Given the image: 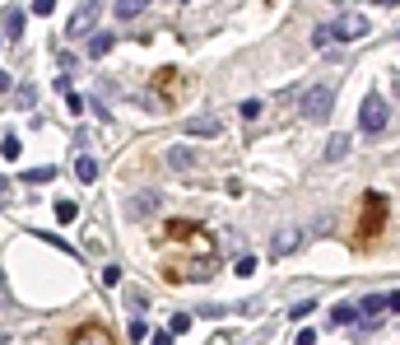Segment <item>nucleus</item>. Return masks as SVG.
<instances>
[{
	"label": "nucleus",
	"instance_id": "9",
	"mask_svg": "<svg viewBox=\"0 0 400 345\" xmlns=\"http://www.w3.org/2000/svg\"><path fill=\"white\" fill-rule=\"evenodd\" d=\"M382 313H386V294H368L358 303V322H377Z\"/></svg>",
	"mask_w": 400,
	"mask_h": 345
},
{
	"label": "nucleus",
	"instance_id": "4",
	"mask_svg": "<svg viewBox=\"0 0 400 345\" xmlns=\"http://www.w3.org/2000/svg\"><path fill=\"white\" fill-rule=\"evenodd\" d=\"M93 24H98V0H84V5H79L75 15H70L65 33H70V38H84V33H89Z\"/></svg>",
	"mask_w": 400,
	"mask_h": 345
},
{
	"label": "nucleus",
	"instance_id": "6",
	"mask_svg": "<svg viewBox=\"0 0 400 345\" xmlns=\"http://www.w3.org/2000/svg\"><path fill=\"white\" fill-rule=\"evenodd\" d=\"M70 345H117V341H112V331H108V327H79Z\"/></svg>",
	"mask_w": 400,
	"mask_h": 345
},
{
	"label": "nucleus",
	"instance_id": "35",
	"mask_svg": "<svg viewBox=\"0 0 400 345\" xmlns=\"http://www.w3.org/2000/svg\"><path fill=\"white\" fill-rule=\"evenodd\" d=\"M396 94H400V79H396Z\"/></svg>",
	"mask_w": 400,
	"mask_h": 345
},
{
	"label": "nucleus",
	"instance_id": "13",
	"mask_svg": "<svg viewBox=\"0 0 400 345\" xmlns=\"http://www.w3.org/2000/svg\"><path fill=\"white\" fill-rule=\"evenodd\" d=\"M331 322H335V327L358 322V303H349V298H344V303H335V308H331Z\"/></svg>",
	"mask_w": 400,
	"mask_h": 345
},
{
	"label": "nucleus",
	"instance_id": "12",
	"mask_svg": "<svg viewBox=\"0 0 400 345\" xmlns=\"http://www.w3.org/2000/svg\"><path fill=\"white\" fill-rule=\"evenodd\" d=\"M112 47H117V38H112V33H93V38H89V56H93V61H98V56H108Z\"/></svg>",
	"mask_w": 400,
	"mask_h": 345
},
{
	"label": "nucleus",
	"instance_id": "3",
	"mask_svg": "<svg viewBox=\"0 0 400 345\" xmlns=\"http://www.w3.org/2000/svg\"><path fill=\"white\" fill-rule=\"evenodd\" d=\"M382 220H386V196H382V191H368V196H363V220H358V234L372 238L377 229H382Z\"/></svg>",
	"mask_w": 400,
	"mask_h": 345
},
{
	"label": "nucleus",
	"instance_id": "2",
	"mask_svg": "<svg viewBox=\"0 0 400 345\" xmlns=\"http://www.w3.org/2000/svg\"><path fill=\"white\" fill-rule=\"evenodd\" d=\"M386 122H391V112H386V98L372 89L363 94V108H358V126H363V136H382Z\"/></svg>",
	"mask_w": 400,
	"mask_h": 345
},
{
	"label": "nucleus",
	"instance_id": "23",
	"mask_svg": "<svg viewBox=\"0 0 400 345\" xmlns=\"http://www.w3.org/2000/svg\"><path fill=\"white\" fill-rule=\"evenodd\" d=\"M0 154H5V159H19V141H15V136H5V141H0Z\"/></svg>",
	"mask_w": 400,
	"mask_h": 345
},
{
	"label": "nucleus",
	"instance_id": "31",
	"mask_svg": "<svg viewBox=\"0 0 400 345\" xmlns=\"http://www.w3.org/2000/svg\"><path fill=\"white\" fill-rule=\"evenodd\" d=\"M154 345H172V331H154Z\"/></svg>",
	"mask_w": 400,
	"mask_h": 345
},
{
	"label": "nucleus",
	"instance_id": "33",
	"mask_svg": "<svg viewBox=\"0 0 400 345\" xmlns=\"http://www.w3.org/2000/svg\"><path fill=\"white\" fill-rule=\"evenodd\" d=\"M0 345H15V341H10V336H0Z\"/></svg>",
	"mask_w": 400,
	"mask_h": 345
},
{
	"label": "nucleus",
	"instance_id": "32",
	"mask_svg": "<svg viewBox=\"0 0 400 345\" xmlns=\"http://www.w3.org/2000/svg\"><path fill=\"white\" fill-rule=\"evenodd\" d=\"M0 294H5V271H0Z\"/></svg>",
	"mask_w": 400,
	"mask_h": 345
},
{
	"label": "nucleus",
	"instance_id": "28",
	"mask_svg": "<svg viewBox=\"0 0 400 345\" xmlns=\"http://www.w3.org/2000/svg\"><path fill=\"white\" fill-rule=\"evenodd\" d=\"M293 345H317V331H298V341Z\"/></svg>",
	"mask_w": 400,
	"mask_h": 345
},
{
	"label": "nucleus",
	"instance_id": "20",
	"mask_svg": "<svg viewBox=\"0 0 400 345\" xmlns=\"http://www.w3.org/2000/svg\"><path fill=\"white\" fill-rule=\"evenodd\" d=\"M75 215H79L75 201H61V205H56V220H61V224H75Z\"/></svg>",
	"mask_w": 400,
	"mask_h": 345
},
{
	"label": "nucleus",
	"instance_id": "22",
	"mask_svg": "<svg viewBox=\"0 0 400 345\" xmlns=\"http://www.w3.org/2000/svg\"><path fill=\"white\" fill-rule=\"evenodd\" d=\"M103 284L117 289V284H122V266H103Z\"/></svg>",
	"mask_w": 400,
	"mask_h": 345
},
{
	"label": "nucleus",
	"instance_id": "7",
	"mask_svg": "<svg viewBox=\"0 0 400 345\" xmlns=\"http://www.w3.org/2000/svg\"><path fill=\"white\" fill-rule=\"evenodd\" d=\"M163 163H168L172 172H191V168H196V159H191V150H186V145H172L168 154H163Z\"/></svg>",
	"mask_w": 400,
	"mask_h": 345
},
{
	"label": "nucleus",
	"instance_id": "18",
	"mask_svg": "<svg viewBox=\"0 0 400 345\" xmlns=\"http://www.w3.org/2000/svg\"><path fill=\"white\" fill-rule=\"evenodd\" d=\"M326 42H335V33H331V24H317L312 29V47H326Z\"/></svg>",
	"mask_w": 400,
	"mask_h": 345
},
{
	"label": "nucleus",
	"instance_id": "26",
	"mask_svg": "<svg viewBox=\"0 0 400 345\" xmlns=\"http://www.w3.org/2000/svg\"><path fill=\"white\" fill-rule=\"evenodd\" d=\"M51 10H56V0H33V15H47V19H51Z\"/></svg>",
	"mask_w": 400,
	"mask_h": 345
},
{
	"label": "nucleus",
	"instance_id": "16",
	"mask_svg": "<svg viewBox=\"0 0 400 345\" xmlns=\"http://www.w3.org/2000/svg\"><path fill=\"white\" fill-rule=\"evenodd\" d=\"M344 154H349V136H331V141H326V159L335 163V159H344Z\"/></svg>",
	"mask_w": 400,
	"mask_h": 345
},
{
	"label": "nucleus",
	"instance_id": "30",
	"mask_svg": "<svg viewBox=\"0 0 400 345\" xmlns=\"http://www.w3.org/2000/svg\"><path fill=\"white\" fill-rule=\"evenodd\" d=\"M10 89H15V79H10L5 70H0V94H10Z\"/></svg>",
	"mask_w": 400,
	"mask_h": 345
},
{
	"label": "nucleus",
	"instance_id": "24",
	"mask_svg": "<svg viewBox=\"0 0 400 345\" xmlns=\"http://www.w3.org/2000/svg\"><path fill=\"white\" fill-rule=\"evenodd\" d=\"M126 303H131V313H144V294H140V289H131V294H126Z\"/></svg>",
	"mask_w": 400,
	"mask_h": 345
},
{
	"label": "nucleus",
	"instance_id": "27",
	"mask_svg": "<svg viewBox=\"0 0 400 345\" xmlns=\"http://www.w3.org/2000/svg\"><path fill=\"white\" fill-rule=\"evenodd\" d=\"M256 271V257H238V275H251Z\"/></svg>",
	"mask_w": 400,
	"mask_h": 345
},
{
	"label": "nucleus",
	"instance_id": "17",
	"mask_svg": "<svg viewBox=\"0 0 400 345\" xmlns=\"http://www.w3.org/2000/svg\"><path fill=\"white\" fill-rule=\"evenodd\" d=\"M5 33H10V38H24V10H10V15H5Z\"/></svg>",
	"mask_w": 400,
	"mask_h": 345
},
{
	"label": "nucleus",
	"instance_id": "21",
	"mask_svg": "<svg viewBox=\"0 0 400 345\" xmlns=\"http://www.w3.org/2000/svg\"><path fill=\"white\" fill-rule=\"evenodd\" d=\"M312 308H317V303H312V298H303V303H293V308H289V317H293V322H303Z\"/></svg>",
	"mask_w": 400,
	"mask_h": 345
},
{
	"label": "nucleus",
	"instance_id": "25",
	"mask_svg": "<svg viewBox=\"0 0 400 345\" xmlns=\"http://www.w3.org/2000/svg\"><path fill=\"white\" fill-rule=\"evenodd\" d=\"M186 327H191V313H177V317H172V327H168V331H172V336H182Z\"/></svg>",
	"mask_w": 400,
	"mask_h": 345
},
{
	"label": "nucleus",
	"instance_id": "1",
	"mask_svg": "<svg viewBox=\"0 0 400 345\" xmlns=\"http://www.w3.org/2000/svg\"><path fill=\"white\" fill-rule=\"evenodd\" d=\"M331 108H335V84H312L308 94H303V103H298L303 122H326Z\"/></svg>",
	"mask_w": 400,
	"mask_h": 345
},
{
	"label": "nucleus",
	"instance_id": "15",
	"mask_svg": "<svg viewBox=\"0 0 400 345\" xmlns=\"http://www.w3.org/2000/svg\"><path fill=\"white\" fill-rule=\"evenodd\" d=\"M149 10V0H117V19H135Z\"/></svg>",
	"mask_w": 400,
	"mask_h": 345
},
{
	"label": "nucleus",
	"instance_id": "34",
	"mask_svg": "<svg viewBox=\"0 0 400 345\" xmlns=\"http://www.w3.org/2000/svg\"><path fill=\"white\" fill-rule=\"evenodd\" d=\"M377 5H396V0H377Z\"/></svg>",
	"mask_w": 400,
	"mask_h": 345
},
{
	"label": "nucleus",
	"instance_id": "11",
	"mask_svg": "<svg viewBox=\"0 0 400 345\" xmlns=\"http://www.w3.org/2000/svg\"><path fill=\"white\" fill-rule=\"evenodd\" d=\"M158 210V196L154 191H140L135 201H131V215H135V220H144V215H154Z\"/></svg>",
	"mask_w": 400,
	"mask_h": 345
},
{
	"label": "nucleus",
	"instance_id": "8",
	"mask_svg": "<svg viewBox=\"0 0 400 345\" xmlns=\"http://www.w3.org/2000/svg\"><path fill=\"white\" fill-rule=\"evenodd\" d=\"M298 248H303V234H298V229H284V234L270 243V257H289V252H298Z\"/></svg>",
	"mask_w": 400,
	"mask_h": 345
},
{
	"label": "nucleus",
	"instance_id": "29",
	"mask_svg": "<svg viewBox=\"0 0 400 345\" xmlns=\"http://www.w3.org/2000/svg\"><path fill=\"white\" fill-rule=\"evenodd\" d=\"M386 313H400V289H396V294H386Z\"/></svg>",
	"mask_w": 400,
	"mask_h": 345
},
{
	"label": "nucleus",
	"instance_id": "5",
	"mask_svg": "<svg viewBox=\"0 0 400 345\" xmlns=\"http://www.w3.org/2000/svg\"><path fill=\"white\" fill-rule=\"evenodd\" d=\"M331 33H335L340 42H354V38L368 33V19H363V15H340L335 24H331Z\"/></svg>",
	"mask_w": 400,
	"mask_h": 345
},
{
	"label": "nucleus",
	"instance_id": "10",
	"mask_svg": "<svg viewBox=\"0 0 400 345\" xmlns=\"http://www.w3.org/2000/svg\"><path fill=\"white\" fill-rule=\"evenodd\" d=\"M186 131H191V136H205V141H215V136H224V126H219L215 117H196V122H186Z\"/></svg>",
	"mask_w": 400,
	"mask_h": 345
},
{
	"label": "nucleus",
	"instance_id": "14",
	"mask_svg": "<svg viewBox=\"0 0 400 345\" xmlns=\"http://www.w3.org/2000/svg\"><path fill=\"white\" fill-rule=\"evenodd\" d=\"M75 177H79V182H93V177H98V159H93V154H79Z\"/></svg>",
	"mask_w": 400,
	"mask_h": 345
},
{
	"label": "nucleus",
	"instance_id": "19",
	"mask_svg": "<svg viewBox=\"0 0 400 345\" xmlns=\"http://www.w3.org/2000/svg\"><path fill=\"white\" fill-rule=\"evenodd\" d=\"M51 177H56V168H28L24 172V182H33V187H38V182H51Z\"/></svg>",
	"mask_w": 400,
	"mask_h": 345
}]
</instances>
